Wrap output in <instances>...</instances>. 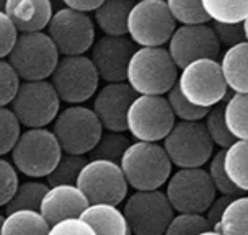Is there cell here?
<instances>
[{"label":"cell","mask_w":248,"mask_h":235,"mask_svg":"<svg viewBox=\"0 0 248 235\" xmlns=\"http://www.w3.org/2000/svg\"><path fill=\"white\" fill-rule=\"evenodd\" d=\"M178 67L165 46L137 47L126 69V82L137 95H165L178 78Z\"/></svg>","instance_id":"6da1fadb"},{"label":"cell","mask_w":248,"mask_h":235,"mask_svg":"<svg viewBox=\"0 0 248 235\" xmlns=\"http://www.w3.org/2000/svg\"><path fill=\"white\" fill-rule=\"evenodd\" d=\"M124 178L134 189H158L167 183L173 165L162 144L149 141L131 142L119 160Z\"/></svg>","instance_id":"7a4b0ae2"},{"label":"cell","mask_w":248,"mask_h":235,"mask_svg":"<svg viewBox=\"0 0 248 235\" xmlns=\"http://www.w3.org/2000/svg\"><path fill=\"white\" fill-rule=\"evenodd\" d=\"M12 163L30 178H46L59 162L62 149L54 132L47 127H26L10 150Z\"/></svg>","instance_id":"3957f363"},{"label":"cell","mask_w":248,"mask_h":235,"mask_svg":"<svg viewBox=\"0 0 248 235\" xmlns=\"http://www.w3.org/2000/svg\"><path fill=\"white\" fill-rule=\"evenodd\" d=\"M7 61L20 80H43L51 77L59 61V51L44 30L18 33Z\"/></svg>","instance_id":"277c9868"},{"label":"cell","mask_w":248,"mask_h":235,"mask_svg":"<svg viewBox=\"0 0 248 235\" xmlns=\"http://www.w3.org/2000/svg\"><path fill=\"white\" fill-rule=\"evenodd\" d=\"M51 131L59 141L62 152L87 155L98 142L103 126L92 108L69 105L67 108L59 110Z\"/></svg>","instance_id":"5b68a950"},{"label":"cell","mask_w":248,"mask_h":235,"mask_svg":"<svg viewBox=\"0 0 248 235\" xmlns=\"http://www.w3.org/2000/svg\"><path fill=\"white\" fill-rule=\"evenodd\" d=\"M180 70L176 85L191 105L209 110L227 96L229 88L224 82L219 61L202 57L189 62Z\"/></svg>","instance_id":"8992f818"},{"label":"cell","mask_w":248,"mask_h":235,"mask_svg":"<svg viewBox=\"0 0 248 235\" xmlns=\"http://www.w3.org/2000/svg\"><path fill=\"white\" fill-rule=\"evenodd\" d=\"M49 80L61 101L67 105H82L98 90L100 75L88 56H62Z\"/></svg>","instance_id":"52a82bcc"},{"label":"cell","mask_w":248,"mask_h":235,"mask_svg":"<svg viewBox=\"0 0 248 235\" xmlns=\"http://www.w3.org/2000/svg\"><path fill=\"white\" fill-rule=\"evenodd\" d=\"M162 142L171 165L178 168L204 167L216 147L202 121H175Z\"/></svg>","instance_id":"ba28073f"},{"label":"cell","mask_w":248,"mask_h":235,"mask_svg":"<svg viewBox=\"0 0 248 235\" xmlns=\"http://www.w3.org/2000/svg\"><path fill=\"white\" fill-rule=\"evenodd\" d=\"M61 98L51 80H21L10 108L25 127H47L61 110Z\"/></svg>","instance_id":"9c48e42d"},{"label":"cell","mask_w":248,"mask_h":235,"mask_svg":"<svg viewBox=\"0 0 248 235\" xmlns=\"http://www.w3.org/2000/svg\"><path fill=\"white\" fill-rule=\"evenodd\" d=\"M176 21L165 0H136L127 15V36L137 47L165 46Z\"/></svg>","instance_id":"30bf717a"},{"label":"cell","mask_w":248,"mask_h":235,"mask_svg":"<svg viewBox=\"0 0 248 235\" xmlns=\"http://www.w3.org/2000/svg\"><path fill=\"white\" fill-rule=\"evenodd\" d=\"M175 121L165 95H136L126 113V131L136 141L160 142Z\"/></svg>","instance_id":"8fae6325"},{"label":"cell","mask_w":248,"mask_h":235,"mask_svg":"<svg viewBox=\"0 0 248 235\" xmlns=\"http://www.w3.org/2000/svg\"><path fill=\"white\" fill-rule=\"evenodd\" d=\"M124 217L131 234L136 235H162L175 211L165 191L158 189H136L126 196Z\"/></svg>","instance_id":"7c38bea8"},{"label":"cell","mask_w":248,"mask_h":235,"mask_svg":"<svg viewBox=\"0 0 248 235\" xmlns=\"http://www.w3.org/2000/svg\"><path fill=\"white\" fill-rule=\"evenodd\" d=\"M165 194L175 212H202L216 198V188L202 167L178 168L167 180Z\"/></svg>","instance_id":"4fadbf2b"},{"label":"cell","mask_w":248,"mask_h":235,"mask_svg":"<svg viewBox=\"0 0 248 235\" xmlns=\"http://www.w3.org/2000/svg\"><path fill=\"white\" fill-rule=\"evenodd\" d=\"M46 33L56 44L59 54L77 56L90 51L96 39V26L88 13L62 7L52 12Z\"/></svg>","instance_id":"5bb4252c"},{"label":"cell","mask_w":248,"mask_h":235,"mask_svg":"<svg viewBox=\"0 0 248 235\" xmlns=\"http://www.w3.org/2000/svg\"><path fill=\"white\" fill-rule=\"evenodd\" d=\"M75 185L82 189L88 203H111L119 206L127 196V185L119 163L101 158H88Z\"/></svg>","instance_id":"9a60e30c"},{"label":"cell","mask_w":248,"mask_h":235,"mask_svg":"<svg viewBox=\"0 0 248 235\" xmlns=\"http://www.w3.org/2000/svg\"><path fill=\"white\" fill-rule=\"evenodd\" d=\"M167 44L168 54L178 69H183L189 62L202 57L219 61L222 47L217 41L211 23L176 26Z\"/></svg>","instance_id":"2e32d148"},{"label":"cell","mask_w":248,"mask_h":235,"mask_svg":"<svg viewBox=\"0 0 248 235\" xmlns=\"http://www.w3.org/2000/svg\"><path fill=\"white\" fill-rule=\"evenodd\" d=\"M136 49L137 46L127 34H103L95 39L90 47V59L100 75V80H105L106 83L126 80L127 64Z\"/></svg>","instance_id":"e0dca14e"},{"label":"cell","mask_w":248,"mask_h":235,"mask_svg":"<svg viewBox=\"0 0 248 235\" xmlns=\"http://www.w3.org/2000/svg\"><path fill=\"white\" fill-rule=\"evenodd\" d=\"M137 93L126 80L109 82L95 93L92 110L106 131H126V113Z\"/></svg>","instance_id":"ac0fdd59"},{"label":"cell","mask_w":248,"mask_h":235,"mask_svg":"<svg viewBox=\"0 0 248 235\" xmlns=\"http://www.w3.org/2000/svg\"><path fill=\"white\" fill-rule=\"evenodd\" d=\"M88 206V199L77 185H54L44 193L39 212L49 225L65 217L80 216Z\"/></svg>","instance_id":"d6986e66"},{"label":"cell","mask_w":248,"mask_h":235,"mask_svg":"<svg viewBox=\"0 0 248 235\" xmlns=\"http://www.w3.org/2000/svg\"><path fill=\"white\" fill-rule=\"evenodd\" d=\"M3 12L18 33L46 30L52 15L51 0H5Z\"/></svg>","instance_id":"ffe728a7"},{"label":"cell","mask_w":248,"mask_h":235,"mask_svg":"<svg viewBox=\"0 0 248 235\" xmlns=\"http://www.w3.org/2000/svg\"><path fill=\"white\" fill-rule=\"evenodd\" d=\"M80 217L100 235H129L124 212L111 203H88Z\"/></svg>","instance_id":"44dd1931"},{"label":"cell","mask_w":248,"mask_h":235,"mask_svg":"<svg viewBox=\"0 0 248 235\" xmlns=\"http://www.w3.org/2000/svg\"><path fill=\"white\" fill-rule=\"evenodd\" d=\"M248 44H233L220 56L219 67L230 92L248 93Z\"/></svg>","instance_id":"7402d4cb"},{"label":"cell","mask_w":248,"mask_h":235,"mask_svg":"<svg viewBox=\"0 0 248 235\" xmlns=\"http://www.w3.org/2000/svg\"><path fill=\"white\" fill-rule=\"evenodd\" d=\"M134 0H103L93 10V23L103 34L124 36L127 34V15Z\"/></svg>","instance_id":"603a6c76"},{"label":"cell","mask_w":248,"mask_h":235,"mask_svg":"<svg viewBox=\"0 0 248 235\" xmlns=\"http://www.w3.org/2000/svg\"><path fill=\"white\" fill-rule=\"evenodd\" d=\"M222 165L229 180L240 191L248 189V141L235 139L227 149H224Z\"/></svg>","instance_id":"cb8c5ba5"},{"label":"cell","mask_w":248,"mask_h":235,"mask_svg":"<svg viewBox=\"0 0 248 235\" xmlns=\"http://www.w3.org/2000/svg\"><path fill=\"white\" fill-rule=\"evenodd\" d=\"M212 234L247 235L248 234V198L235 196L224 207L219 220L212 225Z\"/></svg>","instance_id":"d4e9b609"},{"label":"cell","mask_w":248,"mask_h":235,"mask_svg":"<svg viewBox=\"0 0 248 235\" xmlns=\"http://www.w3.org/2000/svg\"><path fill=\"white\" fill-rule=\"evenodd\" d=\"M49 222L38 209H16L7 212L0 234H49Z\"/></svg>","instance_id":"484cf974"},{"label":"cell","mask_w":248,"mask_h":235,"mask_svg":"<svg viewBox=\"0 0 248 235\" xmlns=\"http://www.w3.org/2000/svg\"><path fill=\"white\" fill-rule=\"evenodd\" d=\"M224 123L235 139L248 137V93H227L224 98Z\"/></svg>","instance_id":"4316f807"},{"label":"cell","mask_w":248,"mask_h":235,"mask_svg":"<svg viewBox=\"0 0 248 235\" xmlns=\"http://www.w3.org/2000/svg\"><path fill=\"white\" fill-rule=\"evenodd\" d=\"M131 145V137L126 131H106L101 132L98 142L95 144L90 152L87 154L88 158H101V160H111L119 163L123 154Z\"/></svg>","instance_id":"83f0119b"},{"label":"cell","mask_w":248,"mask_h":235,"mask_svg":"<svg viewBox=\"0 0 248 235\" xmlns=\"http://www.w3.org/2000/svg\"><path fill=\"white\" fill-rule=\"evenodd\" d=\"M201 5L211 21L237 23L248 16V0H201Z\"/></svg>","instance_id":"f1b7e54d"},{"label":"cell","mask_w":248,"mask_h":235,"mask_svg":"<svg viewBox=\"0 0 248 235\" xmlns=\"http://www.w3.org/2000/svg\"><path fill=\"white\" fill-rule=\"evenodd\" d=\"M49 185L43 183L39 180H30L25 181V183H18L15 193L10 198V201L7 203L5 211L12 212L16 209H38L39 211V204H41V199L44 196V193L47 191Z\"/></svg>","instance_id":"f546056e"},{"label":"cell","mask_w":248,"mask_h":235,"mask_svg":"<svg viewBox=\"0 0 248 235\" xmlns=\"http://www.w3.org/2000/svg\"><path fill=\"white\" fill-rule=\"evenodd\" d=\"M88 160L87 155L78 154H67L62 152L59 162L52 168L49 173L46 175V181L49 186L54 185H75L77 176L80 173L82 167Z\"/></svg>","instance_id":"4dcf8cb0"},{"label":"cell","mask_w":248,"mask_h":235,"mask_svg":"<svg viewBox=\"0 0 248 235\" xmlns=\"http://www.w3.org/2000/svg\"><path fill=\"white\" fill-rule=\"evenodd\" d=\"M165 234H212V225L202 212H176L168 222Z\"/></svg>","instance_id":"1f68e13d"},{"label":"cell","mask_w":248,"mask_h":235,"mask_svg":"<svg viewBox=\"0 0 248 235\" xmlns=\"http://www.w3.org/2000/svg\"><path fill=\"white\" fill-rule=\"evenodd\" d=\"M165 3L173 20L180 25H198L211 21L201 5V0H165Z\"/></svg>","instance_id":"d6a6232c"},{"label":"cell","mask_w":248,"mask_h":235,"mask_svg":"<svg viewBox=\"0 0 248 235\" xmlns=\"http://www.w3.org/2000/svg\"><path fill=\"white\" fill-rule=\"evenodd\" d=\"M222 108H224V100L220 103H217L214 106H211L207 110L204 119V127L209 134L212 144L217 145L219 149H227L230 144L235 141V137L229 132L227 126L224 123V114H222Z\"/></svg>","instance_id":"836d02e7"},{"label":"cell","mask_w":248,"mask_h":235,"mask_svg":"<svg viewBox=\"0 0 248 235\" xmlns=\"http://www.w3.org/2000/svg\"><path fill=\"white\" fill-rule=\"evenodd\" d=\"M165 98L178 121H202V118H204L207 113L206 108H199V106H194L189 103V101L181 95L176 83L165 93Z\"/></svg>","instance_id":"e575fe53"},{"label":"cell","mask_w":248,"mask_h":235,"mask_svg":"<svg viewBox=\"0 0 248 235\" xmlns=\"http://www.w3.org/2000/svg\"><path fill=\"white\" fill-rule=\"evenodd\" d=\"M21 132V124L12 108L0 106V157L10 154Z\"/></svg>","instance_id":"d590c367"},{"label":"cell","mask_w":248,"mask_h":235,"mask_svg":"<svg viewBox=\"0 0 248 235\" xmlns=\"http://www.w3.org/2000/svg\"><path fill=\"white\" fill-rule=\"evenodd\" d=\"M222 157H224V149H219L216 154L211 155L209 170H207L209 178L212 181V185H214L217 193L227 194V196H240L243 191H240V189L229 180V176L225 173L224 165H222Z\"/></svg>","instance_id":"8d00e7d4"},{"label":"cell","mask_w":248,"mask_h":235,"mask_svg":"<svg viewBox=\"0 0 248 235\" xmlns=\"http://www.w3.org/2000/svg\"><path fill=\"white\" fill-rule=\"evenodd\" d=\"M211 26L220 46L230 47L233 44L247 41V20L237 21V23L212 21Z\"/></svg>","instance_id":"74e56055"},{"label":"cell","mask_w":248,"mask_h":235,"mask_svg":"<svg viewBox=\"0 0 248 235\" xmlns=\"http://www.w3.org/2000/svg\"><path fill=\"white\" fill-rule=\"evenodd\" d=\"M20 77L7 59H0V106H8L20 87Z\"/></svg>","instance_id":"f35d334b"},{"label":"cell","mask_w":248,"mask_h":235,"mask_svg":"<svg viewBox=\"0 0 248 235\" xmlns=\"http://www.w3.org/2000/svg\"><path fill=\"white\" fill-rule=\"evenodd\" d=\"M18 183V170L15 165L7 158L0 157V207H3L10 201Z\"/></svg>","instance_id":"ab89813d"},{"label":"cell","mask_w":248,"mask_h":235,"mask_svg":"<svg viewBox=\"0 0 248 235\" xmlns=\"http://www.w3.org/2000/svg\"><path fill=\"white\" fill-rule=\"evenodd\" d=\"M49 234L59 235H93V229L88 225L80 216L65 217L51 225Z\"/></svg>","instance_id":"60d3db41"},{"label":"cell","mask_w":248,"mask_h":235,"mask_svg":"<svg viewBox=\"0 0 248 235\" xmlns=\"http://www.w3.org/2000/svg\"><path fill=\"white\" fill-rule=\"evenodd\" d=\"M18 31L15 25L7 16V13L0 10V59H7L8 52L12 51L13 44L16 41Z\"/></svg>","instance_id":"b9f144b4"},{"label":"cell","mask_w":248,"mask_h":235,"mask_svg":"<svg viewBox=\"0 0 248 235\" xmlns=\"http://www.w3.org/2000/svg\"><path fill=\"white\" fill-rule=\"evenodd\" d=\"M232 198H235V196H227V194H222V196L212 199V203H211L209 207H207L206 212H204L206 219L209 220V224H211V225H214V224L217 222V220H219V217H220V214H222L224 207L227 206V203H229Z\"/></svg>","instance_id":"7bdbcfd3"},{"label":"cell","mask_w":248,"mask_h":235,"mask_svg":"<svg viewBox=\"0 0 248 235\" xmlns=\"http://www.w3.org/2000/svg\"><path fill=\"white\" fill-rule=\"evenodd\" d=\"M101 2H103V0H62V3H64L65 7L74 8V10H78V12H85V13L93 12Z\"/></svg>","instance_id":"ee69618b"},{"label":"cell","mask_w":248,"mask_h":235,"mask_svg":"<svg viewBox=\"0 0 248 235\" xmlns=\"http://www.w3.org/2000/svg\"><path fill=\"white\" fill-rule=\"evenodd\" d=\"M3 219H5V216L0 214V230H2V224H3Z\"/></svg>","instance_id":"f6af8a7d"},{"label":"cell","mask_w":248,"mask_h":235,"mask_svg":"<svg viewBox=\"0 0 248 235\" xmlns=\"http://www.w3.org/2000/svg\"><path fill=\"white\" fill-rule=\"evenodd\" d=\"M3 7H5V0H0V10H3Z\"/></svg>","instance_id":"bcb514c9"}]
</instances>
